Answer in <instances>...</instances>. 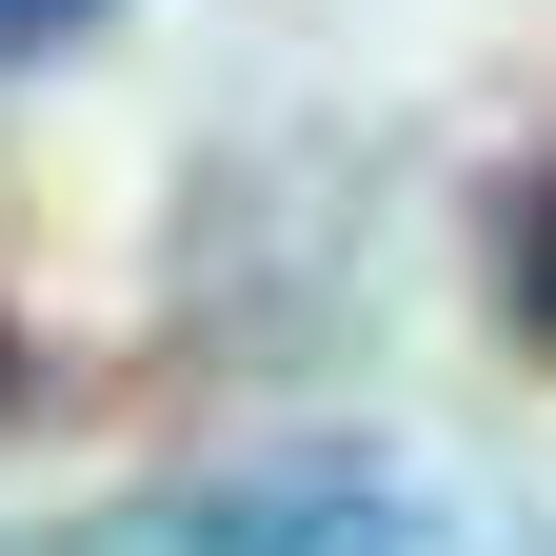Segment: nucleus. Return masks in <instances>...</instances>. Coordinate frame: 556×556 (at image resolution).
Masks as SVG:
<instances>
[{
  "instance_id": "3",
  "label": "nucleus",
  "mask_w": 556,
  "mask_h": 556,
  "mask_svg": "<svg viewBox=\"0 0 556 556\" xmlns=\"http://www.w3.org/2000/svg\"><path fill=\"white\" fill-rule=\"evenodd\" d=\"M80 21H100V0H0V60H60Z\"/></svg>"
},
{
  "instance_id": "1",
  "label": "nucleus",
  "mask_w": 556,
  "mask_h": 556,
  "mask_svg": "<svg viewBox=\"0 0 556 556\" xmlns=\"http://www.w3.org/2000/svg\"><path fill=\"white\" fill-rule=\"evenodd\" d=\"M0 556H477V536L397 477H239V497H139V517L0 536Z\"/></svg>"
},
{
  "instance_id": "2",
  "label": "nucleus",
  "mask_w": 556,
  "mask_h": 556,
  "mask_svg": "<svg viewBox=\"0 0 556 556\" xmlns=\"http://www.w3.org/2000/svg\"><path fill=\"white\" fill-rule=\"evenodd\" d=\"M497 278H517V318H536V358H556V160L517 179V219H497Z\"/></svg>"
}]
</instances>
